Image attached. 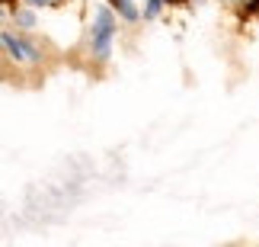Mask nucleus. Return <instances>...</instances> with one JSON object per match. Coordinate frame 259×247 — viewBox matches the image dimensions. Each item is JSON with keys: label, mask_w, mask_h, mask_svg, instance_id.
I'll return each instance as SVG.
<instances>
[{"label": "nucleus", "mask_w": 259, "mask_h": 247, "mask_svg": "<svg viewBox=\"0 0 259 247\" xmlns=\"http://www.w3.org/2000/svg\"><path fill=\"white\" fill-rule=\"evenodd\" d=\"M118 32V16L109 10V4H103L93 16V29H90V52H93V61L103 64L109 55H112V42Z\"/></svg>", "instance_id": "nucleus-1"}, {"label": "nucleus", "mask_w": 259, "mask_h": 247, "mask_svg": "<svg viewBox=\"0 0 259 247\" xmlns=\"http://www.w3.org/2000/svg\"><path fill=\"white\" fill-rule=\"evenodd\" d=\"M0 45H4V52L13 58V61H42V52L29 42L26 36H16V32H0Z\"/></svg>", "instance_id": "nucleus-2"}, {"label": "nucleus", "mask_w": 259, "mask_h": 247, "mask_svg": "<svg viewBox=\"0 0 259 247\" xmlns=\"http://www.w3.org/2000/svg\"><path fill=\"white\" fill-rule=\"evenodd\" d=\"M106 4L122 23H138V19H141V10H138L135 0H106Z\"/></svg>", "instance_id": "nucleus-3"}, {"label": "nucleus", "mask_w": 259, "mask_h": 247, "mask_svg": "<svg viewBox=\"0 0 259 247\" xmlns=\"http://www.w3.org/2000/svg\"><path fill=\"white\" fill-rule=\"evenodd\" d=\"M221 4L234 7L240 16H246V13H256V10H259V0H221Z\"/></svg>", "instance_id": "nucleus-4"}, {"label": "nucleus", "mask_w": 259, "mask_h": 247, "mask_svg": "<svg viewBox=\"0 0 259 247\" xmlns=\"http://www.w3.org/2000/svg\"><path fill=\"white\" fill-rule=\"evenodd\" d=\"M26 7H32V10H61L67 0H23Z\"/></svg>", "instance_id": "nucleus-5"}, {"label": "nucleus", "mask_w": 259, "mask_h": 247, "mask_svg": "<svg viewBox=\"0 0 259 247\" xmlns=\"http://www.w3.org/2000/svg\"><path fill=\"white\" fill-rule=\"evenodd\" d=\"M16 23L23 26V29H32L35 26V16H32V7L29 10H16Z\"/></svg>", "instance_id": "nucleus-6"}, {"label": "nucleus", "mask_w": 259, "mask_h": 247, "mask_svg": "<svg viewBox=\"0 0 259 247\" xmlns=\"http://www.w3.org/2000/svg\"><path fill=\"white\" fill-rule=\"evenodd\" d=\"M160 10H163V0H147V7H144V19H157L160 16Z\"/></svg>", "instance_id": "nucleus-7"}, {"label": "nucleus", "mask_w": 259, "mask_h": 247, "mask_svg": "<svg viewBox=\"0 0 259 247\" xmlns=\"http://www.w3.org/2000/svg\"><path fill=\"white\" fill-rule=\"evenodd\" d=\"M163 4H183V0H163Z\"/></svg>", "instance_id": "nucleus-8"}]
</instances>
